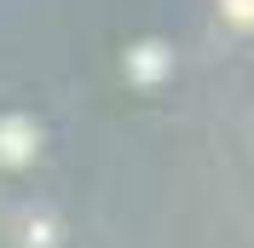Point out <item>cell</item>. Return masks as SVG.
Segmentation results:
<instances>
[{
  "instance_id": "cell-2",
  "label": "cell",
  "mask_w": 254,
  "mask_h": 248,
  "mask_svg": "<svg viewBox=\"0 0 254 248\" xmlns=\"http://www.w3.org/2000/svg\"><path fill=\"white\" fill-rule=\"evenodd\" d=\"M127 75L144 81V87L162 81V75H168V47H162V41H139V47L127 52Z\"/></svg>"
},
{
  "instance_id": "cell-4",
  "label": "cell",
  "mask_w": 254,
  "mask_h": 248,
  "mask_svg": "<svg viewBox=\"0 0 254 248\" xmlns=\"http://www.w3.org/2000/svg\"><path fill=\"white\" fill-rule=\"evenodd\" d=\"M225 23H237V29H254V0H220Z\"/></svg>"
},
{
  "instance_id": "cell-3",
  "label": "cell",
  "mask_w": 254,
  "mask_h": 248,
  "mask_svg": "<svg viewBox=\"0 0 254 248\" xmlns=\"http://www.w3.org/2000/svg\"><path fill=\"white\" fill-rule=\"evenodd\" d=\"M52 243H58L52 219H23V248H52Z\"/></svg>"
},
{
  "instance_id": "cell-1",
  "label": "cell",
  "mask_w": 254,
  "mask_h": 248,
  "mask_svg": "<svg viewBox=\"0 0 254 248\" xmlns=\"http://www.w3.org/2000/svg\"><path fill=\"white\" fill-rule=\"evenodd\" d=\"M35 150H41L35 122H29V116H6V122H0V162H6V168H23Z\"/></svg>"
}]
</instances>
